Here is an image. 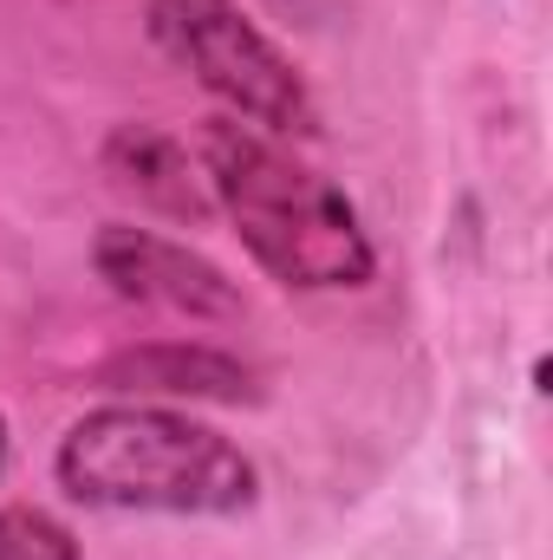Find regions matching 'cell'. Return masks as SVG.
Instances as JSON below:
<instances>
[{
    "mask_svg": "<svg viewBox=\"0 0 553 560\" xmlns=\"http://www.w3.org/2000/svg\"><path fill=\"white\" fill-rule=\"evenodd\" d=\"M98 163H105L111 189L138 196L143 209H156L169 222H189L196 229V222L215 215V196H209L202 163L189 156V143L156 131V125H118L105 138V150H98Z\"/></svg>",
    "mask_w": 553,
    "mask_h": 560,
    "instance_id": "5b68a950",
    "label": "cell"
},
{
    "mask_svg": "<svg viewBox=\"0 0 553 560\" xmlns=\"http://www.w3.org/2000/svg\"><path fill=\"white\" fill-rule=\"evenodd\" d=\"M0 560H79V541L46 509H0Z\"/></svg>",
    "mask_w": 553,
    "mask_h": 560,
    "instance_id": "52a82bcc",
    "label": "cell"
},
{
    "mask_svg": "<svg viewBox=\"0 0 553 560\" xmlns=\"http://www.w3.org/2000/svg\"><path fill=\"white\" fill-rule=\"evenodd\" d=\"M92 268L118 300H138V306H163V313H183V319H235L242 313L235 280L209 255H196L189 242H169L156 229H131V222L98 229Z\"/></svg>",
    "mask_w": 553,
    "mask_h": 560,
    "instance_id": "277c9868",
    "label": "cell"
},
{
    "mask_svg": "<svg viewBox=\"0 0 553 560\" xmlns=\"http://www.w3.org/2000/svg\"><path fill=\"white\" fill-rule=\"evenodd\" d=\"M261 7H268L274 20H286V26H306V33H313V26H326V20H332V7H339V0H261Z\"/></svg>",
    "mask_w": 553,
    "mask_h": 560,
    "instance_id": "ba28073f",
    "label": "cell"
},
{
    "mask_svg": "<svg viewBox=\"0 0 553 560\" xmlns=\"http://www.w3.org/2000/svg\"><path fill=\"white\" fill-rule=\"evenodd\" d=\"M52 476L85 509L118 515H242L255 463L215 430L163 405H105L59 436Z\"/></svg>",
    "mask_w": 553,
    "mask_h": 560,
    "instance_id": "7a4b0ae2",
    "label": "cell"
},
{
    "mask_svg": "<svg viewBox=\"0 0 553 560\" xmlns=\"http://www.w3.org/2000/svg\"><path fill=\"white\" fill-rule=\"evenodd\" d=\"M143 26L169 66H183L228 118L268 138H319V105L293 59L248 20L242 0H150Z\"/></svg>",
    "mask_w": 553,
    "mask_h": 560,
    "instance_id": "3957f363",
    "label": "cell"
},
{
    "mask_svg": "<svg viewBox=\"0 0 553 560\" xmlns=\"http://www.w3.org/2000/svg\"><path fill=\"white\" fill-rule=\"evenodd\" d=\"M202 176L215 209L235 222L242 248L299 293L326 287H365L378 275L372 235L339 183L306 170L293 150H280L268 131L242 118H209L202 125Z\"/></svg>",
    "mask_w": 553,
    "mask_h": 560,
    "instance_id": "6da1fadb",
    "label": "cell"
},
{
    "mask_svg": "<svg viewBox=\"0 0 553 560\" xmlns=\"http://www.w3.org/2000/svg\"><path fill=\"white\" fill-rule=\"evenodd\" d=\"M111 392H143V398H222L242 405L248 398V372L242 359L215 352V346H189V339H156L138 352H118L105 365Z\"/></svg>",
    "mask_w": 553,
    "mask_h": 560,
    "instance_id": "8992f818",
    "label": "cell"
},
{
    "mask_svg": "<svg viewBox=\"0 0 553 560\" xmlns=\"http://www.w3.org/2000/svg\"><path fill=\"white\" fill-rule=\"evenodd\" d=\"M0 469H7V418H0Z\"/></svg>",
    "mask_w": 553,
    "mask_h": 560,
    "instance_id": "9c48e42d",
    "label": "cell"
}]
</instances>
